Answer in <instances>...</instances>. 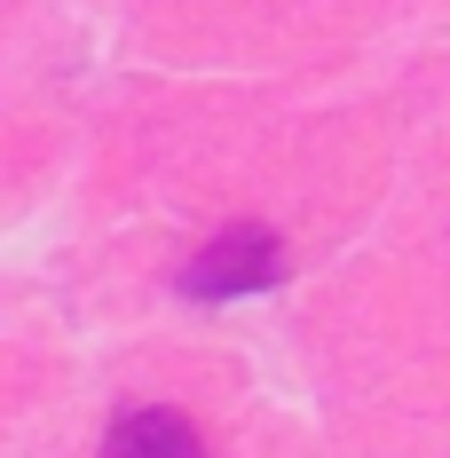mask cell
<instances>
[{
    "label": "cell",
    "instance_id": "obj_1",
    "mask_svg": "<svg viewBox=\"0 0 450 458\" xmlns=\"http://www.w3.org/2000/svg\"><path fill=\"white\" fill-rule=\"evenodd\" d=\"M284 276V245H276V229L261 222H237L222 237H206L190 261H182V293L190 301H245V293H261Z\"/></svg>",
    "mask_w": 450,
    "mask_h": 458
},
{
    "label": "cell",
    "instance_id": "obj_2",
    "mask_svg": "<svg viewBox=\"0 0 450 458\" xmlns=\"http://www.w3.org/2000/svg\"><path fill=\"white\" fill-rule=\"evenodd\" d=\"M103 458H206V443H198V427H190L182 411L150 403V411H127L119 427H111Z\"/></svg>",
    "mask_w": 450,
    "mask_h": 458
}]
</instances>
